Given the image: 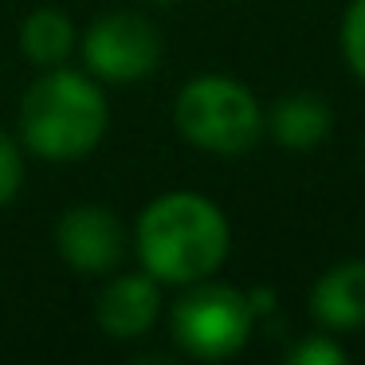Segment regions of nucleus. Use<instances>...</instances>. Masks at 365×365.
Instances as JSON below:
<instances>
[{
  "mask_svg": "<svg viewBox=\"0 0 365 365\" xmlns=\"http://www.w3.org/2000/svg\"><path fill=\"white\" fill-rule=\"evenodd\" d=\"M310 314L322 330L349 334L365 326V259H341L310 287Z\"/></svg>",
  "mask_w": 365,
  "mask_h": 365,
  "instance_id": "6e6552de",
  "label": "nucleus"
},
{
  "mask_svg": "<svg viewBox=\"0 0 365 365\" xmlns=\"http://www.w3.org/2000/svg\"><path fill=\"white\" fill-rule=\"evenodd\" d=\"M334 130V110L322 95H310V91H299V95H283L263 110V134L275 145L291 153H310L330 138Z\"/></svg>",
  "mask_w": 365,
  "mask_h": 365,
  "instance_id": "1a4fd4ad",
  "label": "nucleus"
},
{
  "mask_svg": "<svg viewBox=\"0 0 365 365\" xmlns=\"http://www.w3.org/2000/svg\"><path fill=\"white\" fill-rule=\"evenodd\" d=\"M75 48H79V32L63 9H36L20 24V51L36 67H63Z\"/></svg>",
  "mask_w": 365,
  "mask_h": 365,
  "instance_id": "9d476101",
  "label": "nucleus"
},
{
  "mask_svg": "<svg viewBox=\"0 0 365 365\" xmlns=\"http://www.w3.org/2000/svg\"><path fill=\"white\" fill-rule=\"evenodd\" d=\"M106 126V91L83 67H43L20 98V145L40 161H83L103 145Z\"/></svg>",
  "mask_w": 365,
  "mask_h": 365,
  "instance_id": "f03ea898",
  "label": "nucleus"
},
{
  "mask_svg": "<svg viewBox=\"0 0 365 365\" xmlns=\"http://www.w3.org/2000/svg\"><path fill=\"white\" fill-rule=\"evenodd\" d=\"M161 48L165 40L142 12L114 9L83 28L75 51L83 59V71L95 75L103 87H134L158 71Z\"/></svg>",
  "mask_w": 365,
  "mask_h": 365,
  "instance_id": "39448f33",
  "label": "nucleus"
},
{
  "mask_svg": "<svg viewBox=\"0 0 365 365\" xmlns=\"http://www.w3.org/2000/svg\"><path fill=\"white\" fill-rule=\"evenodd\" d=\"M150 4H177V0H150Z\"/></svg>",
  "mask_w": 365,
  "mask_h": 365,
  "instance_id": "4468645a",
  "label": "nucleus"
},
{
  "mask_svg": "<svg viewBox=\"0 0 365 365\" xmlns=\"http://www.w3.org/2000/svg\"><path fill=\"white\" fill-rule=\"evenodd\" d=\"M130 244L138 252L142 271L161 287H189L212 279L228 263L232 224L212 197L173 189L153 197L138 212Z\"/></svg>",
  "mask_w": 365,
  "mask_h": 365,
  "instance_id": "f257e3e1",
  "label": "nucleus"
},
{
  "mask_svg": "<svg viewBox=\"0 0 365 365\" xmlns=\"http://www.w3.org/2000/svg\"><path fill=\"white\" fill-rule=\"evenodd\" d=\"M287 361L291 365H341V361H349V354L338 341V334L322 330V334H302V338L287 349Z\"/></svg>",
  "mask_w": 365,
  "mask_h": 365,
  "instance_id": "9b49d317",
  "label": "nucleus"
},
{
  "mask_svg": "<svg viewBox=\"0 0 365 365\" xmlns=\"http://www.w3.org/2000/svg\"><path fill=\"white\" fill-rule=\"evenodd\" d=\"M56 252L75 275L106 279L126 263L130 228L106 205H71L56 224Z\"/></svg>",
  "mask_w": 365,
  "mask_h": 365,
  "instance_id": "423d86ee",
  "label": "nucleus"
},
{
  "mask_svg": "<svg viewBox=\"0 0 365 365\" xmlns=\"http://www.w3.org/2000/svg\"><path fill=\"white\" fill-rule=\"evenodd\" d=\"M20 189H24V145L0 126V208L12 205Z\"/></svg>",
  "mask_w": 365,
  "mask_h": 365,
  "instance_id": "ddd939ff",
  "label": "nucleus"
},
{
  "mask_svg": "<svg viewBox=\"0 0 365 365\" xmlns=\"http://www.w3.org/2000/svg\"><path fill=\"white\" fill-rule=\"evenodd\" d=\"M173 126L192 150L240 158L263 138V103L236 75H192L173 98Z\"/></svg>",
  "mask_w": 365,
  "mask_h": 365,
  "instance_id": "7ed1b4c3",
  "label": "nucleus"
},
{
  "mask_svg": "<svg viewBox=\"0 0 365 365\" xmlns=\"http://www.w3.org/2000/svg\"><path fill=\"white\" fill-rule=\"evenodd\" d=\"M341 59L349 63V71L365 83V0H349L346 16H341Z\"/></svg>",
  "mask_w": 365,
  "mask_h": 365,
  "instance_id": "f8f14e48",
  "label": "nucleus"
},
{
  "mask_svg": "<svg viewBox=\"0 0 365 365\" xmlns=\"http://www.w3.org/2000/svg\"><path fill=\"white\" fill-rule=\"evenodd\" d=\"M161 283L145 271H114L103 279V291L95 299V322L106 338L130 341L153 330L161 318Z\"/></svg>",
  "mask_w": 365,
  "mask_h": 365,
  "instance_id": "0eeeda50",
  "label": "nucleus"
},
{
  "mask_svg": "<svg viewBox=\"0 0 365 365\" xmlns=\"http://www.w3.org/2000/svg\"><path fill=\"white\" fill-rule=\"evenodd\" d=\"M255 318L247 291L220 279H200V283L181 287V299L169 310V330L181 354L200 357V361H224L236 357L252 341Z\"/></svg>",
  "mask_w": 365,
  "mask_h": 365,
  "instance_id": "20e7f679",
  "label": "nucleus"
}]
</instances>
